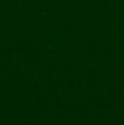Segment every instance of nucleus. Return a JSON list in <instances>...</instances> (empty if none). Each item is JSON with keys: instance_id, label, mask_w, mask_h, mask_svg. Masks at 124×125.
Instances as JSON below:
<instances>
[{"instance_id": "f257e3e1", "label": "nucleus", "mask_w": 124, "mask_h": 125, "mask_svg": "<svg viewBox=\"0 0 124 125\" xmlns=\"http://www.w3.org/2000/svg\"><path fill=\"white\" fill-rule=\"evenodd\" d=\"M123 97H124V89H123Z\"/></svg>"}]
</instances>
